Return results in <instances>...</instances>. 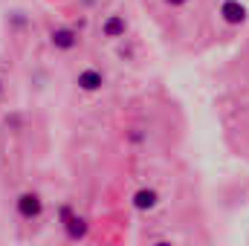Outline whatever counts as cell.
<instances>
[{
	"label": "cell",
	"mask_w": 249,
	"mask_h": 246,
	"mask_svg": "<svg viewBox=\"0 0 249 246\" xmlns=\"http://www.w3.org/2000/svg\"><path fill=\"white\" fill-rule=\"evenodd\" d=\"M124 32H127V20H124L122 15L105 18V23H102V35H105V38H122Z\"/></svg>",
	"instance_id": "cell-7"
},
{
	"label": "cell",
	"mask_w": 249,
	"mask_h": 246,
	"mask_svg": "<svg viewBox=\"0 0 249 246\" xmlns=\"http://www.w3.org/2000/svg\"><path fill=\"white\" fill-rule=\"evenodd\" d=\"M151 246H177V244H171V241H154Z\"/></svg>",
	"instance_id": "cell-9"
},
{
	"label": "cell",
	"mask_w": 249,
	"mask_h": 246,
	"mask_svg": "<svg viewBox=\"0 0 249 246\" xmlns=\"http://www.w3.org/2000/svg\"><path fill=\"white\" fill-rule=\"evenodd\" d=\"M15 211L20 220H38L44 214V200L38 191H23L18 200H15Z\"/></svg>",
	"instance_id": "cell-2"
},
{
	"label": "cell",
	"mask_w": 249,
	"mask_h": 246,
	"mask_svg": "<svg viewBox=\"0 0 249 246\" xmlns=\"http://www.w3.org/2000/svg\"><path fill=\"white\" fill-rule=\"evenodd\" d=\"M165 3H168V6H186L188 0H165Z\"/></svg>",
	"instance_id": "cell-8"
},
{
	"label": "cell",
	"mask_w": 249,
	"mask_h": 246,
	"mask_svg": "<svg viewBox=\"0 0 249 246\" xmlns=\"http://www.w3.org/2000/svg\"><path fill=\"white\" fill-rule=\"evenodd\" d=\"M75 84H78L84 93H96V90H102V84H105V72H99V70H81L78 78H75Z\"/></svg>",
	"instance_id": "cell-6"
},
{
	"label": "cell",
	"mask_w": 249,
	"mask_h": 246,
	"mask_svg": "<svg viewBox=\"0 0 249 246\" xmlns=\"http://www.w3.org/2000/svg\"><path fill=\"white\" fill-rule=\"evenodd\" d=\"M58 223L64 226V235L70 241H84L90 235V220L84 214H78L72 206H61L58 209Z\"/></svg>",
	"instance_id": "cell-1"
},
{
	"label": "cell",
	"mask_w": 249,
	"mask_h": 246,
	"mask_svg": "<svg viewBox=\"0 0 249 246\" xmlns=\"http://www.w3.org/2000/svg\"><path fill=\"white\" fill-rule=\"evenodd\" d=\"M130 206L136 211H154L160 206V191L157 188H136L130 197Z\"/></svg>",
	"instance_id": "cell-3"
},
{
	"label": "cell",
	"mask_w": 249,
	"mask_h": 246,
	"mask_svg": "<svg viewBox=\"0 0 249 246\" xmlns=\"http://www.w3.org/2000/svg\"><path fill=\"white\" fill-rule=\"evenodd\" d=\"M50 44H53L55 50H61V53H70V50L78 47V32L70 29V26H58V29H53Z\"/></svg>",
	"instance_id": "cell-4"
},
{
	"label": "cell",
	"mask_w": 249,
	"mask_h": 246,
	"mask_svg": "<svg viewBox=\"0 0 249 246\" xmlns=\"http://www.w3.org/2000/svg\"><path fill=\"white\" fill-rule=\"evenodd\" d=\"M220 18L229 23V26H241L247 20V6L241 0H223L220 3Z\"/></svg>",
	"instance_id": "cell-5"
},
{
	"label": "cell",
	"mask_w": 249,
	"mask_h": 246,
	"mask_svg": "<svg viewBox=\"0 0 249 246\" xmlns=\"http://www.w3.org/2000/svg\"><path fill=\"white\" fill-rule=\"evenodd\" d=\"M0 93H3V81H0Z\"/></svg>",
	"instance_id": "cell-10"
}]
</instances>
